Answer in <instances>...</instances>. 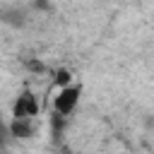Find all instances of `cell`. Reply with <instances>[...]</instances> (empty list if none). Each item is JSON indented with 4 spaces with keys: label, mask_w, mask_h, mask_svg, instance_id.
Wrapping results in <instances>:
<instances>
[{
    "label": "cell",
    "mask_w": 154,
    "mask_h": 154,
    "mask_svg": "<svg viewBox=\"0 0 154 154\" xmlns=\"http://www.w3.org/2000/svg\"><path fill=\"white\" fill-rule=\"evenodd\" d=\"M79 99H82V84H67V87H63L55 94V99H53L55 116H60V118L72 116V111L77 108Z\"/></svg>",
    "instance_id": "6da1fadb"
},
{
    "label": "cell",
    "mask_w": 154,
    "mask_h": 154,
    "mask_svg": "<svg viewBox=\"0 0 154 154\" xmlns=\"http://www.w3.org/2000/svg\"><path fill=\"white\" fill-rule=\"evenodd\" d=\"M38 116V99L31 89H22L12 103V118L14 120H36Z\"/></svg>",
    "instance_id": "7a4b0ae2"
},
{
    "label": "cell",
    "mask_w": 154,
    "mask_h": 154,
    "mask_svg": "<svg viewBox=\"0 0 154 154\" xmlns=\"http://www.w3.org/2000/svg\"><path fill=\"white\" fill-rule=\"evenodd\" d=\"M7 130H10V137H22V140H26V137H31L34 132H36V120H10V125H7Z\"/></svg>",
    "instance_id": "3957f363"
},
{
    "label": "cell",
    "mask_w": 154,
    "mask_h": 154,
    "mask_svg": "<svg viewBox=\"0 0 154 154\" xmlns=\"http://www.w3.org/2000/svg\"><path fill=\"white\" fill-rule=\"evenodd\" d=\"M55 82L60 84V89L67 87V84H72V82H70V72H67V70H60V72L55 75Z\"/></svg>",
    "instance_id": "277c9868"
}]
</instances>
